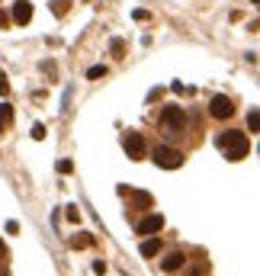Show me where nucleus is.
Instances as JSON below:
<instances>
[{"mask_svg": "<svg viewBox=\"0 0 260 276\" xmlns=\"http://www.w3.org/2000/svg\"><path fill=\"white\" fill-rule=\"evenodd\" d=\"M215 145L219 148H225V158H228L231 164L235 161H244L250 145H247V135L238 132V128H228V132H219V138H215Z\"/></svg>", "mask_w": 260, "mask_h": 276, "instance_id": "obj_1", "label": "nucleus"}, {"mask_svg": "<svg viewBox=\"0 0 260 276\" xmlns=\"http://www.w3.org/2000/svg\"><path fill=\"white\" fill-rule=\"evenodd\" d=\"M154 164H158V167H180V164H183V154L177 148L158 145V148H154Z\"/></svg>", "mask_w": 260, "mask_h": 276, "instance_id": "obj_2", "label": "nucleus"}, {"mask_svg": "<svg viewBox=\"0 0 260 276\" xmlns=\"http://www.w3.org/2000/svg\"><path fill=\"white\" fill-rule=\"evenodd\" d=\"M161 125L164 128H170V132H183L186 128V116H183V109L180 106H167L161 113Z\"/></svg>", "mask_w": 260, "mask_h": 276, "instance_id": "obj_3", "label": "nucleus"}, {"mask_svg": "<svg viewBox=\"0 0 260 276\" xmlns=\"http://www.w3.org/2000/svg\"><path fill=\"white\" fill-rule=\"evenodd\" d=\"M122 145H125V154L132 161H142L145 158V148H148V145H145V135H138V132H128Z\"/></svg>", "mask_w": 260, "mask_h": 276, "instance_id": "obj_4", "label": "nucleus"}, {"mask_svg": "<svg viewBox=\"0 0 260 276\" xmlns=\"http://www.w3.org/2000/svg\"><path fill=\"white\" fill-rule=\"evenodd\" d=\"M209 113H212L215 119H228L231 113H235V106H231V100H228V97H222V93H219V97H212Z\"/></svg>", "mask_w": 260, "mask_h": 276, "instance_id": "obj_5", "label": "nucleus"}, {"mask_svg": "<svg viewBox=\"0 0 260 276\" xmlns=\"http://www.w3.org/2000/svg\"><path fill=\"white\" fill-rule=\"evenodd\" d=\"M161 228H164V219H161V215H148V219L138 222V235H158Z\"/></svg>", "mask_w": 260, "mask_h": 276, "instance_id": "obj_6", "label": "nucleus"}, {"mask_svg": "<svg viewBox=\"0 0 260 276\" xmlns=\"http://www.w3.org/2000/svg\"><path fill=\"white\" fill-rule=\"evenodd\" d=\"M29 20H32V7H29V0H16V7H13V23L26 26Z\"/></svg>", "mask_w": 260, "mask_h": 276, "instance_id": "obj_7", "label": "nucleus"}, {"mask_svg": "<svg viewBox=\"0 0 260 276\" xmlns=\"http://www.w3.org/2000/svg\"><path fill=\"white\" fill-rule=\"evenodd\" d=\"M183 260H186V257L183 254H180V251H170V254H164V260H161V266H164V270H180V266H183Z\"/></svg>", "mask_w": 260, "mask_h": 276, "instance_id": "obj_8", "label": "nucleus"}, {"mask_svg": "<svg viewBox=\"0 0 260 276\" xmlns=\"http://www.w3.org/2000/svg\"><path fill=\"white\" fill-rule=\"evenodd\" d=\"M10 122H13V106L10 103H0V132H7Z\"/></svg>", "mask_w": 260, "mask_h": 276, "instance_id": "obj_9", "label": "nucleus"}, {"mask_svg": "<svg viewBox=\"0 0 260 276\" xmlns=\"http://www.w3.org/2000/svg\"><path fill=\"white\" fill-rule=\"evenodd\" d=\"M142 254H145V257H154V254H161V241H158V238H148V241L142 244Z\"/></svg>", "mask_w": 260, "mask_h": 276, "instance_id": "obj_10", "label": "nucleus"}, {"mask_svg": "<svg viewBox=\"0 0 260 276\" xmlns=\"http://www.w3.org/2000/svg\"><path fill=\"white\" fill-rule=\"evenodd\" d=\"M247 128H250V132H260V113H250L247 116Z\"/></svg>", "mask_w": 260, "mask_h": 276, "instance_id": "obj_11", "label": "nucleus"}, {"mask_svg": "<svg viewBox=\"0 0 260 276\" xmlns=\"http://www.w3.org/2000/svg\"><path fill=\"white\" fill-rule=\"evenodd\" d=\"M132 199H135V205H151V196L148 193H135Z\"/></svg>", "mask_w": 260, "mask_h": 276, "instance_id": "obj_12", "label": "nucleus"}, {"mask_svg": "<svg viewBox=\"0 0 260 276\" xmlns=\"http://www.w3.org/2000/svg\"><path fill=\"white\" fill-rule=\"evenodd\" d=\"M103 74H106V67H103V64H97V67H90V71H87L90 81H93V77H103Z\"/></svg>", "mask_w": 260, "mask_h": 276, "instance_id": "obj_13", "label": "nucleus"}, {"mask_svg": "<svg viewBox=\"0 0 260 276\" xmlns=\"http://www.w3.org/2000/svg\"><path fill=\"white\" fill-rule=\"evenodd\" d=\"M32 138L42 142V138H45V125H32Z\"/></svg>", "mask_w": 260, "mask_h": 276, "instance_id": "obj_14", "label": "nucleus"}, {"mask_svg": "<svg viewBox=\"0 0 260 276\" xmlns=\"http://www.w3.org/2000/svg\"><path fill=\"white\" fill-rule=\"evenodd\" d=\"M87 244H90V235H84V238H74V241H71V247H87Z\"/></svg>", "mask_w": 260, "mask_h": 276, "instance_id": "obj_15", "label": "nucleus"}, {"mask_svg": "<svg viewBox=\"0 0 260 276\" xmlns=\"http://www.w3.org/2000/svg\"><path fill=\"white\" fill-rule=\"evenodd\" d=\"M10 20H13V16H7L4 10H0V29H7V26H10Z\"/></svg>", "mask_w": 260, "mask_h": 276, "instance_id": "obj_16", "label": "nucleus"}, {"mask_svg": "<svg viewBox=\"0 0 260 276\" xmlns=\"http://www.w3.org/2000/svg\"><path fill=\"white\" fill-rule=\"evenodd\" d=\"M68 219H71V222H77V219H81V212H77L74 205H68Z\"/></svg>", "mask_w": 260, "mask_h": 276, "instance_id": "obj_17", "label": "nucleus"}, {"mask_svg": "<svg viewBox=\"0 0 260 276\" xmlns=\"http://www.w3.org/2000/svg\"><path fill=\"white\" fill-rule=\"evenodd\" d=\"M4 257H7V247H4V241H0V260H4Z\"/></svg>", "mask_w": 260, "mask_h": 276, "instance_id": "obj_18", "label": "nucleus"}, {"mask_svg": "<svg viewBox=\"0 0 260 276\" xmlns=\"http://www.w3.org/2000/svg\"><path fill=\"white\" fill-rule=\"evenodd\" d=\"M0 276H10V273H7V270H0Z\"/></svg>", "mask_w": 260, "mask_h": 276, "instance_id": "obj_19", "label": "nucleus"}]
</instances>
